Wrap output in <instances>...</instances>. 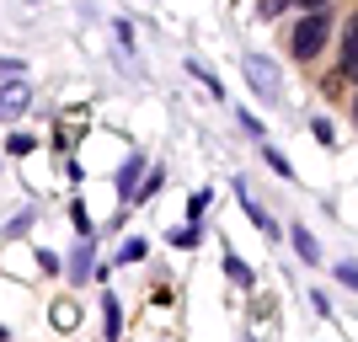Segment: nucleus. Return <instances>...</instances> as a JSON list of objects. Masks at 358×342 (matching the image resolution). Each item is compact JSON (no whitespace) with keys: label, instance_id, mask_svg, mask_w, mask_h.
<instances>
[{"label":"nucleus","instance_id":"nucleus-1","mask_svg":"<svg viewBox=\"0 0 358 342\" xmlns=\"http://www.w3.org/2000/svg\"><path fill=\"white\" fill-rule=\"evenodd\" d=\"M241 75H246V86H252L262 102H278V97H284V75H278V64H273L268 54H246V59H241Z\"/></svg>","mask_w":358,"mask_h":342},{"label":"nucleus","instance_id":"nucleus-2","mask_svg":"<svg viewBox=\"0 0 358 342\" xmlns=\"http://www.w3.org/2000/svg\"><path fill=\"white\" fill-rule=\"evenodd\" d=\"M327 32H331V11H327V6H321V11H305V22H299L294 38H289L294 59H315L321 43H327Z\"/></svg>","mask_w":358,"mask_h":342},{"label":"nucleus","instance_id":"nucleus-3","mask_svg":"<svg viewBox=\"0 0 358 342\" xmlns=\"http://www.w3.org/2000/svg\"><path fill=\"white\" fill-rule=\"evenodd\" d=\"M27 107H32V86H27V80H22V75L0 86V118H22Z\"/></svg>","mask_w":358,"mask_h":342},{"label":"nucleus","instance_id":"nucleus-4","mask_svg":"<svg viewBox=\"0 0 358 342\" xmlns=\"http://www.w3.org/2000/svg\"><path fill=\"white\" fill-rule=\"evenodd\" d=\"M236 198H241V208L252 214V225H257V230H262V236H278V225H273L268 214H262V204H257V198H252V187H246V182H236Z\"/></svg>","mask_w":358,"mask_h":342},{"label":"nucleus","instance_id":"nucleus-5","mask_svg":"<svg viewBox=\"0 0 358 342\" xmlns=\"http://www.w3.org/2000/svg\"><path fill=\"white\" fill-rule=\"evenodd\" d=\"M139 171H145V155H129V161H123V171H118V182H113L123 204L134 198V187H139Z\"/></svg>","mask_w":358,"mask_h":342},{"label":"nucleus","instance_id":"nucleus-6","mask_svg":"<svg viewBox=\"0 0 358 342\" xmlns=\"http://www.w3.org/2000/svg\"><path fill=\"white\" fill-rule=\"evenodd\" d=\"M289 241H294L299 262H321V246H315V236L305 230V225H294V230H289Z\"/></svg>","mask_w":358,"mask_h":342},{"label":"nucleus","instance_id":"nucleus-7","mask_svg":"<svg viewBox=\"0 0 358 342\" xmlns=\"http://www.w3.org/2000/svg\"><path fill=\"white\" fill-rule=\"evenodd\" d=\"M91 257H96V252H91V241H80V252H75V262H70V283H86L91 273H96V268H91Z\"/></svg>","mask_w":358,"mask_h":342},{"label":"nucleus","instance_id":"nucleus-8","mask_svg":"<svg viewBox=\"0 0 358 342\" xmlns=\"http://www.w3.org/2000/svg\"><path fill=\"white\" fill-rule=\"evenodd\" d=\"M353 70H358V27H348L343 32V80H353Z\"/></svg>","mask_w":358,"mask_h":342},{"label":"nucleus","instance_id":"nucleus-9","mask_svg":"<svg viewBox=\"0 0 358 342\" xmlns=\"http://www.w3.org/2000/svg\"><path fill=\"white\" fill-rule=\"evenodd\" d=\"M187 70H193L198 80H203V86H209V97H220V91H224V86H220V75H214L209 64H198V59H187Z\"/></svg>","mask_w":358,"mask_h":342},{"label":"nucleus","instance_id":"nucleus-10","mask_svg":"<svg viewBox=\"0 0 358 342\" xmlns=\"http://www.w3.org/2000/svg\"><path fill=\"white\" fill-rule=\"evenodd\" d=\"M224 273H230L236 283H246V289H252V268H246L241 257H230V252H224Z\"/></svg>","mask_w":358,"mask_h":342},{"label":"nucleus","instance_id":"nucleus-11","mask_svg":"<svg viewBox=\"0 0 358 342\" xmlns=\"http://www.w3.org/2000/svg\"><path fill=\"white\" fill-rule=\"evenodd\" d=\"M145 252H150L145 241H139V236H129V241H123V252H118V262H145Z\"/></svg>","mask_w":358,"mask_h":342},{"label":"nucleus","instance_id":"nucleus-12","mask_svg":"<svg viewBox=\"0 0 358 342\" xmlns=\"http://www.w3.org/2000/svg\"><path fill=\"white\" fill-rule=\"evenodd\" d=\"M70 225H75V236H80V241H91V214H86V204L70 208Z\"/></svg>","mask_w":358,"mask_h":342},{"label":"nucleus","instance_id":"nucleus-13","mask_svg":"<svg viewBox=\"0 0 358 342\" xmlns=\"http://www.w3.org/2000/svg\"><path fill=\"white\" fill-rule=\"evenodd\" d=\"M262 155H268V166H273V171H278V177H294V166H289V155H284V150H262Z\"/></svg>","mask_w":358,"mask_h":342},{"label":"nucleus","instance_id":"nucleus-14","mask_svg":"<svg viewBox=\"0 0 358 342\" xmlns=\"http://www.w3.org/2000/svg\"><path fill=\"white\" fill-rule=\"evenodd\" d=\"M123 337V321H118V299H107V342Z\"/></svg>","mask_w":358,"mask_h":342},{"label":"nucleus","instance_id":"nucleus-15","mask_svg":"<svg viewBox=\"0 0 358 342\" xmlns=\"http://www.w3.org/2000/svg\"><path fill=\"white\" fill-rule=\"evenodd\" d=\"M32 145H38L32 134H11V139H6V150H11V155H32Z\"/></svg>","mask_w":358,"mask_h":342},{"label":"nucleus","instance_id":"nucleus-16","mask_svg":"<svg viewBox=\"0 0 358 342\" xmlns=\"http://www.w3.org/2000/svg\"><path fill=\"white\" fill-rule=\"evenodd\" d=\"M54 327H59V332L75 327V305H54Z\"/></svg>","mask_w":358,"mask_h":342},{"label":"nucleus","instance_id":"nucleus-17","mask_svg":"<svg viewBox=\"0 0 358 342\" xmlns=\"http://www.w3.org/2000/svg\"><path fill=\"white\" fill-rule=\"evenodd\" d=\"M310 129H315V139H321V145H337V129H331V123H327V118H315V123H310Z\"/></svg>","mask_w":358,"mask_h":342},{"label":"nucleus","instance_id":"nucleus-18","mask_svg":"<svg viewBox=\"0 0 358 342\" xmlns=\"http://www.w3.org/2000/svg\"><path fill=\"white\" fill-rule=\"evenodd\" d=\"M203 208H209V193H203V187H198V193L187 198V214H193V220H203Z\"/></svg>","mask_w":358,"mask_h":342},{"label":"nucleus","instance_id":"nucleus-19","mask_svg":"<svg viewBox=\"0 0 358 342\" xmlns=\"http://www.w3.org/2000/svg\"><path fill=\"white\" fill-rule=\"evenodd\" d=\"M241 129H246V134H252V139H262V118H252V107L241 113Z\"/></svg>","mask_w":358,"mask_h":342}]
</instances>
